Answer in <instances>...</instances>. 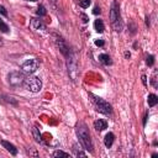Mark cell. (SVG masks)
Masks as SVG:
<instances>
[{
    "label": "cell",
    "mask_w": 158,
    "mask_h": 158,
    "mask_svg": "<svg viewBox=\"0 0 158 158\" xmlns=\"http://www.w3.org/2000/svg\"><path fill=\"white\" fill-rule=\"evenodd\" d=\"M94 127H95L96 131L101 132V131H104V130L107 127V122H106L105 120H102V118H99V120L94 121Z\"/></svg>",
    "instance_id": "obj_11"
},
{
    "label": "cell",
    "mask_w": 158,
    "mask_h": 158,
    "mask_svg": "<svg viewBox=\"0 0 158 158\" xmlns=\"http://www.w3.org/2000/svg\"><path fill=\"white\" fill-rule=\"evenodd\" d=\"M91 4V1L90 0H79V6L80 7H83V9H86V7H89V5Z\"/></svg>",
    "instance_id": "obj_19"
},
{
    "label": "cell",
    "mask_w": 158,
    "mask_h": 158,
    "mask_svg": "<svg viewBox=\"0 0 158 158\" xmlns=\"http://www.w3.org/2000/svg\"><path fill=\"white\" fill-rule=\"evenodd\" d=\"M0 31L1 32H4V33H9V31H10V28H9V26L0 19Z\"/></svg>",
    "instance_id": "obj_17"
},
{
    "label": "cell",
    "mask_w": 158,
    "mask_h": 158,
    "mask_svg": "<svg viewBox=\"0 0 158 158\" xmlns=\"http://www.w3.org/2000/svg\"><path fill=\"white\" fill-rule=\"evenodd\" d=\"M89 98H91V102H93V105L98 112H101V114L107 115V116L112 115V107L106 100H104L102 98L96 96L91 93H89Z\"/></svg>",
    "instance_id": "obj_3"
},
{
    "label": "cell",
    "mask_w": 158,
    "mask_h": 158,
    "mask_svg": "<svg viewBox=\"0 0 158 158\" xmlns=\"http://www.w3.org/2000/svg\"><path fill=\"white\" fill-rule=\"evenodd\" d=\"M32 133H33V136H35V139L37 141V142H40V143H42L43 141H42V138H41V133L38 132V128L35 126L33 127V130H32Z\"/></svg>",
    "instance_id": "obj_16"
},
{
    "label": "cell",
    "mask_w": 158,
    "mask_h": 158,
    "mask_svg": "<svg viewBox=\"0 0 158 158\" xmlns=\"http://www.w3.org/2000/svg\"><path fill=\"white\" fill-rule=\"evenodd\" d=\"M38 67H40L38 59L32 58V59L25 60V62L22 63V65H21V69H22V72L26 73V74H33V73L38 69Z\"/></svg>",
    "instance_id": "obj_6"
},
{
    "label": "cell",
    "mask_w": 158,
    "mask_h": 158,
    "mask_svg": "<svg viewBox=\"0 0 158 158\" xmlns=\"http://www.w3.org/2000/svg\"><path fill=\"white\" fill-rule=\"evenodd\" d=\"M99 60H100L102 64H105V65H110V64L112 63V62H111L110 56H109V54H106V53L100 54V56H99Z\"/></svg>",
    "instance_id": "obj_15"
},
{
    "label": "cell",
    "mask_w": 158,
    "mask_h": 158,
    "mask_svg": "<svg viewBox=\"0 0 158 158\" xmlns=\"http://www.w3.org/2000/svg\"><path fill=\"white\" fill-rule=\"evenodd\" d=\"M30 27L32 31L35 32H44L46 31V26L44 23L42 22V20L40 19H31L30 21Z\"/></svg>",
    "instance_id": "obj_9"
},
{
    "label": "cell",
    "mask_w": 158,
    "mask_h": 158,
    "mask_svg": "<svg viewBox=\"0 0 158 158\" xmlns=\"http://www.w3.org/2000/svg\"><path fill=\"white\" fill-rule=\"evenodd\" d=\"M94 28H95V31H96V32L102 33V32H104V30H105V26H104L102 20H100V19L95 20V21H94Z\"/></svg>",
    "instance_id": "obj_13"
},
{
    "label": "cell",
    "mask_w": 158,
    "mask_h": 158,
    "mask_svg": "<svg viewBox=\"0 0 158 158\" xmlns=\"http://www.w3.org/2000/svg\"><path fill=\"white\" fill-rule=\"evenodd\" d=\"M114 141H115V135H114L112 132L106 133V136H105V138H104V143H105V146H106L107 148H110V147L112 146Z\"/></svg>",
    "instance_id": "obj_12"
},
{
    "label": "cell",
    "mask_w": 158,
    "mask_h": 158,
    "mask_svg": "<svg viewBox=\"0 0 158 158\" xmlns=\"http://www.w3.org/2000/svg\"><path fill=\"white\" fill-rule=\"evenodd\" d=\"M23 81H25V77L22 73L20 72H11L9 74V83L10 85L17 88V86H21L23 85Z\"/></svg>",
    "instance_id": "obj_7"
},
{
    "label": "cell",
    "mask_w": 158,
    "mask_h": 158,
    "mask_svg": "<svg viewBox=\"0 0 158 158\" xmlns=\"http://www.w3.org/2000/svg\"><path fill=\"white\" fill-rule=\"evenodd\" d=\"M46 14H47V11H46L44 6L40 5V6H38V9H37V15H38V16H44Z\"/></svg>",
    "instance_id": "obj_20"
},
{
    "label": "cell",
    "mask_w": 158,
    "mask_h": 158,
    "mask_svg": "<svg viewBox=\"0 0 158 158\" xmlns=\"http://www.w3.org/2000/svg\"><path fill=\"white\" fill-rule=\"evenodd\" d=\"M53 37H54V42H56V44H57L58 49L60 51V53H62V54H64V56H67V54L70 52V49H69L68 44L65 43V41L63 40V37H62V36H59V35H57V33H54V35H53Z\"/></svg>",
    "instance_id": "obj_8"
},
{
    "label": "cell",
    "mask_w": 158,
    "mask_h": 158,
    "mask_svg": "<svg viewBox=\"0 0 158 158\" xmlns=\"http://www.w3.org/2000/svg\"><path fill=\"white\" fill-rule=\"evenodd\" d=\"M52 156L53 157H64V158H68L69 157V154L65 153V152H63V151H56V152H53Z\"/></svg>",
    "instance_id": "obj_18"
},
{
    "label": "cell",
    "mask_w": 158,
    "mask_h": 158,
    "mask_svg": "<svg viewBox=\"0 0 158 158\" xmlns=\"http://www.w3.org/2000/svg\"><path fill=\"white\" fill-rule=\"evenodd\" d=\"M65 57H67V68H68L69 77L72 78V80H73V81H75V80H77V78H78V74H79L75 56H74V53L70 51Z\"/></svg>",
    "instance_id": "obj_4"
},
{
    "label": "cell",
    "mask_w": 158,
    "mask_h": 158,
    "mask_svg": "<svg viewBox=\"0 0 158 158\" xmlns=\"http://www.w3.org/2000/svg\"><path fill=\"white\" fill-rule=\"evenodd\" d=\"M104 43H105L104 40H95V44L96 46H100L101 47V46H104Z\"/></svg>",
    "instance_id": "obj_24"
},
{
    "label": "cell",
    "mask_w": 158,
    "mask_h": 158,
    "mask_svg": "<svg viewBox=\"0 0 158 158\" xmlns=\"http://www.w3.org/2000/svg\"><path fill=\"white\" fill-rule=\"evenodd\" d=\"M156 74H157V72L154 70V73H153V77H152V85H153L154 88H157V86H158V84H157V78H156Z\"/></svg>",
    "instance_id": "obj_22"
},
{
    "label": "cell",
    "mask_w": 158,
    "mask_h": 158,
    "mask_svg": "<svg viewBox=\"0 0 158 158\" xmlns=\"http://www.w3.org/2000/svg\"><path fill=\"white\" fill-rule=\"evenodd\" d=\"M125 57L126 58H130V52H125Z\"/></svg>",
    "instance_id": "obj_31"
},
{
    "label": "cell",
    "mask_w": 158,
    "mask_h": 158,
    "mask_svg": "<svg viewBox=\"0 0 158 158\" xmlns=\"http://www.w3.org/2000/svg\"><path fill=\"white\" fill-rule=\"evenodd\" d=\"M110 21L111 25L114 27V30L116 32H121L123 28V22L121 20V15H120V6L118 2L116 0L112 1L111 4V9H110Z\"/></svg>",
    "instance_id": "obj_2"
},
{
    "label": "cell",
    "mask_w": 158,
    "mask_h": 158,
    "mask_svg": "<svg viewBox=\"0 0 158 158\" xmlns=\"http://www.w3.org/2000/svg\"><path fill=\"white\" fill-rule=\"evenodd\" d=\"M146 63H147V65H148V67H152V65L154 64V56H152V54H151V56H148V57H147Z\"/></svg>",
    "instance_id": "obj_21"
},
{
    "label": "cell",
    "mask_w": 158,
    "mask_h": 158,
    "mask_svg": "<svg viewBox=\"0 0 158 158\" xmlns=\"http://www.w3.org/2000/svg\"><path fill=\"white\" fill-rule=\"evenodd\" d=\"M147 118H148V111L144 114V117H143V126H146V123H147Z\"/></svg>",
    "instance_id": "obj_27"
},
{
    "label": "cell",
    "mask_w": 158,
    "mask_h": 158,
    "mask_svg": "<svg viewBox=\"0 0 158 158\" xmlns=\"http://www.w3.org/2000/svg\"><path fill=\"white\" fill-rule=\"evenodd\" d=\"M142 83H143V85L147 84V81H146V75H142Z\"/></svg>",
    "instance_id": "obj_28"
},
{
    "label": "cell",
    "mask_w": 158,
    "mask_h": 158,
    "mask_svg": "<svg viewBox=\"0 0 158 158\" xmlns=\"http://www.w3.org/2000/svg\"><path fill=\"white\" fill-rule=\"evenodd\" d=\"M0 143L2 144V147L4 148H6V151L7 152H10L12 156H16L17 154V148L12 144V143H10V142H7V141H5V139H1L0 141Z\"/></svg>",
    "instance_id": "obj_10"
},
{
    "label": "cell",
    "mask_w": 158,
    "mask_h": 158,
    "mask_svg": "<svg viewBox=\"0 0 158 158\" xmlns=\"http://www.w3.org/2000/svg\"><path fill=\"white\" fill-rule=\"evenodd\" d=\"M0 14H1V15H4V16H6V15H7L6 9H5L4 6H1V5H0Z\"/></svg>",
    "instance_id": "obj_23"
},
{
    "label": "cell",
    "mask_w": 158,
    "mask_h": 158,
    "mask_svg": "<svg viewBox=\"0 0 158 158\" xmlns=\"http://www.w3.org/2000/svg\"><path fill=\"white\" fill-rule=\"evenodd\" d=\"M1 44H2V43H1V40H0V46H1Z\"/></svg>",
    "instance_id": "obj_33"
},
{
    "label": "cell",
    "mask_w": 158,
    "mask_h": 158,
    "mask_svg": "<svg viewBox=\"0 0 158 158\" xmlns=\"http://www.w3.org/2000/svg\"><path fill=\"white\" fill-rule=\"evenodd\" d=\"M146 25L149 26V17L148 16H146Z\"/></svg>",
    "instance_id": "obj_30"
},
{
    "label": "cell",
    "mask_w": 158,
    "mask_h": 158,
    "mask_svg": "<svg viewBox=\"0 0 158 158\" xmlns=\"http://www.w3.org/2000/svg\"><path fill=\"white\" fill-rule=\"evenodd\" d=\"M6 100H7V101H11L12 104H16V101H14V100H12V98H9V96H6Z\"/></svg>",
    "instance_id": "obj_29"
},
{
    "label": "cell",
    "mask_w": 158,
    "mask_h": 158,
    "mask_svg": "<svg viewBox=\"0 0 158 158\" xmlns=\"http://www.w3.org/2000/svg\"><path fill=\"white\" fill-rule=\"evenodd\" d=\"M147 102H148V106H151V107L156 106L158 102V96L156 94H149L147 98Z\"/></svg>",
    "instance_id": "obj_14"
},
{
    "label": "cell",
    "mask_w": 158,
    "mask_h": 158,
    "mask_svg": "<svg viewBox=\"0 0 158 158\" xmlns=\"http://www.w3.org/2000/svg\"><path fill=\"white\" fill-rule=\"evenodd\" d=\"M101 12V10H100V7L99 6H95L94 7V10H93V14H95V15H98V14H100Z\"/></svg>",
    "instance_id": "obj_25"
},
{
    "label": "cell",
    "mask_w": 158,
    "mask_h": 158,
    "mask_svg": "<svg viewBox=\"0 0 158 158\" xmlns=\"http://www.w3.org/2000/svg\"><path fill=\"white\" fill-rule=\"evenodd\" d=\"M23 86L26 90L31 93H38L42 88V81L38 77H28V78H25Z\"/></svg>",
    "instance_id": "obj_5"
},
{
    "label": "cell",
    "mask_w": 158,
    "mask_h": 158,
    "mask_svg": "<svg viewBox=\"0 0 158 158\" xmlns=\"http://www.w3.org/2000/svg\"><path fill=\"white\" fill-rule=\"evenodd\" d=\"M25 1H37V0H25Z\"/></svg>",
    "instance_id": "obj_32"
},
{
    "label": "cell",
    "mask_w": 158,
    "mask_h": 158,
    "mask_svg": "<svg viewBox=\"0 0 158 158\" xmlns=\"http://www.w3.org/2000/svg\"><path fill=\"white\" fill-rule=\"evenodd\" d=\"M75 133H77L78 139H79V143L83 146V148L86 149V151H89L90 153H93L94 152V148H93L90 133H89L88 126L83 121H80V122L77 123V126H75Z\"/></svg>",
    "instance_id": "obj_1"
},
{
    "label": "cell",
    "mask_w": 158,
    "mask_h": 158,
    "mask_svg": "<svg viewBox=\"0 0 158 158\" xmlns=\"http://www.w3.org/2000/svg\"><path fill=\"white\" fill-rule=\"evenodd\" d=\"M80 16H81V19H83V22H88V16L85 15V14H80Z\"/></svg>",
    "instance_id": "obj_26"
}]
</instances>
